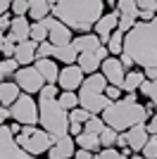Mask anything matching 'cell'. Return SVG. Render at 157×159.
I'll return each mask as SVG.
<instances>
[{"label":"cell","mask_w":157,"mask_h":159,"mask_svg":"<svg viewBox=\"0 0 157 159\" xmlns=\"http://www.w3.org/2000/svg\"><path fill=\"white\" fill-rule=\"evenodd\" d=\"M36 69H38V74L45 79V83L48 86H57V79H59V64L55 60H36Z\"/></svg>","instance_id":"obj_19"},{"label":"cell","mask_w":157,"mask_h":159,"mask_svg":"<svg viewBox=\"0 0 157 159\" xmlns=\"http://www.w3.org/2000/svg\"><path fill=\"white\" fill-rule=\"evenodd\" d=\"M21 98V88L14 83V81H7V83H0V105L2 107H10Z\"/></svg>","instance_id":"obj_22"},{"label":"cell","mask_w":157,"mask_h":159,"mask_svg":"<svg viewBox=\"0 0 157 159\" xmlns=\"http://www.w3.org/2000/svg\"><path fill=\"white\" fill-rule=\"evenodd\" d=\"M140 157H145V159H157V138H155V135H150V140H148V145L143 147Z\"/></svg>","instance_id":"obj_38"},{"label":"cell","mask_w":157,"mask_h":159,"mask_svg":"<svg viewBox=\"0 0 157 159\" xmlns=\"http://www.w3.org/2000/svg\"><path fill=\"white\" fill-rule=\"evenodd\" d=\"M14 83L21 88V93L26 95H38L43 88L48 86L45 79L38 74V69L36 66H21L19 71H17V76H14Z\"/></svg>","instance_id":"obj_7"},{"label":"cell","mask_w":157,"mask_h":159,"mask_svg":"<svg viewBox=\"0 0 157 159\" xmlns=\"http://www.w3.org/2000/svg\"><path fill=\"white\" fill-rule=\"evenodd\" d=\"M10 7H12V2H10V0H0V17L10 12Z\"/></svg>","instance_id":"obj_46"},{"label":"cell","mask_w":157,"mask_h":159,"mask_svg":"<svg viewBox=\"0 0 157 159\" xmlns=\"http://www.w3.org/2000/svg\"><path fill=\"white\" fill-rule=\"evenodd\" d=\"M59 93L62 90L57 86H45L38 93V116H40L38 126L45 133H50L55 140L69 135V112H64L59 107L57 102Z\"/></svg>","instance_id":"obj_3"},{"label":"cell","mask_w":157,"mask_h":159,"mask_svg":"<svg viewBox=\"0 0 157 159\" xmlns=\"http://www.w3.org/2000/svg\"><path fill=\"white\" fill-rule=\"evenodd\" d=\"M48 26H45V21H31V40L33 43H48Z\"/></svg>","instance_id":"obj_29"},{"label":"cell","mask_w":157,"mask_h":159,"mask_svg":"<svg viewBox=\"0 0 157 159\" xmlns=\"http://www.w3.org/2000/svg\"><path fill=\"white\" fill-rule=\"evenodd\" d=\"M126 102H138V95H124Z\"/></svg>","instance_id":"obj_47"},{"label":"cell","mask_w":157,"mask_h":159,"mask_svg":"<svg viewBox=\"0 0 157 159\" xmlns=\"http://www.w3.org/2000/svg\"><path fill=\"white\" fill-rule=\"evenodd\" d=\"M117 138H119V133L117 131H112L110 126H105V131L100 133V145H102V150H110V147L117 145Z\"/></svg>","instance_id":"obj_32"},{"label":"cell","mask_w":157,"mask_h":159,"mask_svg":"<svg viewBox=\"0 0 157 159\" xmlns=\"http://www.w3.org/2000/svg\"><path fill=\"white\" fill-rule=\"evenodd\" d=\"M86 81V74L78 69V64H72V66H62L59 71V79H57V88L62 93H78L81 86Z\"/></svg>","instance_id":"obj_10"},{"label":"cell","mask_w":157,"mask_h":159,"mask_svg":"<svg viewBox=\"0 0 157 159\" xmlns=\"http://www.w3.org/2000/svg\"><path fill=\"white\" fill-rule=\"evenodd\" d=\"M102 131H105V121H102V116H93V119H88V121L83 124V133L100 135Z\"/></svg>","instance_id":"obj_33"},{"label":"cell","mask_w":157,"mask_h":159,"mask_svg":"<svg viewBox=\"0 0 157 159\" xmlns=\"http://www.w3.org/2000/svg\"><path fill=\"white\" fill-rule=\"evenodd\" d=\"M100 74L107 79V86H114V88H121V83L126 79V69L119 57H107L100 66Z\"/></svg>","instance_id":"obj_11"},{"label":"cell","mask_w":157,"mask_h":159,"mask_svg":"<svg viewBox=\"0 0 157 159\" xmlns=\"http://www.w3.org/2000/svg\"><path fill=\"white\" fill-rule=\"evenodd\" d=\"M138 93L145 95V98H148L152 105H155V109H157V81H145L143 86H140V90H138Z\"/></svg>","instance_id":"obj_34"},{"label":"cell","mask_w":157,"mask_h":159,"mask_svg":"<svg viewBox=\"0 0 157 159\" xmlns=\"http://www.w3.org/2000/svg\"><path fill=\"white\" fill-rule=\"evenodd\" d=\"M76 140L72 135H64V138H59L55 145L50 147V152L45 154V159H74L76 154Z\"/></svg>","instance_id":"obj_14"},{"label":"cell","mask_w":157,"mask_h":159,"mask_svg":"<svg viewBox=\"0 0 157 159\" xmlns=\"http://www.w3.org/2000/svg\"><path fill=\"white\" fill-rule=\"evenodd\" d=\"M105 95H107V100H110V102H119V100L124 98V93H121V88H114V86H107Z\"/></svg>","instance_id":"obj_40"},{"label":"cell","mask_w":157,"mask_h":159,"mask_svg":"<svg viewBox=\"0 0 157 159\" xmlns=\"http://www.w3.org/2000/svg\"><path fill=\"white\" fill-rule=\"evenodd\" d=\"M74 159H95V154H93V152H88V150H76Z\"/></svg>","instance_id":"obj_45"},{"label":"cell","mask_w":157,"mask_h":159,"mask_svg":"<svg viewBox=\"0 0 157 159\" xmlns=\"http://www.w3.org/2000/svg\"><path fill=\"white\" fill-rule=\"evenodd\" d=\"M119 29V12L117 10H110V12L102 14V19L95 24V29H93V33L100 38V43L102 45H107V40H110V36Z\"/></svg>","instance_id":"obj_13"},{"label":"cell","mask_w":157,"mask_h":159,"mask_svg":"<svg viewBox=\"0 0 157 159\" xmlns=\"http://www.w3.org/2000/svg\"><path fill=\"white\" fill-rule=\"evenodd\" d=\"M7 119H12V114H10L7 107L0 105V126H7Z\"/></svg>","instance_id":"obj_43"},{"label":"cell","mask_w":157,"mask_h":159,"mask_svg":"<svg viewBox=\"0 0 157 159\" xmlns=\"http://www.w3.org/2000/svg\"><path fill=\"white\" fill-rule=\"evenodd\" d=\"M7 36H10L14 43L31 40V21H29V17H12V26L7 31Z\"/></svg>","instance_id":"obj_17"},{"label":"cell","mask_w":157,"mask_h":159,"mask_svg":"<svg viewBox=\"0 0 157 159\" xmlns=\"http://www.w3.org/2000/svg\"><path fill=\"white\" fill-rule=\"evenodd\" d=\"M29 7H31V0H12L10 14L12 17H29Z\"/></svg>","instance_id":"obj_35"},{"label":"cell","mask_w":157,"mask_h":159,"mask_svg":"<svg viewBox=\"0 0 157 159\" xmlns=\"http://www.w3.org/2000/svg\"><path fill=\"white\" fill-rule=\"evenodd\" d=\"M138 10L140 12H155L157 14V2L155 0H138Z\"/></svg>","instance_id":"obj_41"},{"label":"cell","mask_w":157,"mask_h":159,"mask_svg":"<svg viewBox=\"0 0 157 159\" xmlns=\"http://www.w3.org/2000/svg\"><path fill=\"white\" fill-rule=\"evenodd\" d=\"M52 14V2L45 0H31V7H29V19L33 21H43Z\"/></svg>","instance_id":"obj_23"},{"label":"cell","mask_w":157,"mask_h":159,"mask_svg":"<svg viewBox=\"0 0 157 159\" xmlns=\"http://www.w3.org/2000/svg\"><path fill=\"white\" fill-rule=\"evenodd\" d=\"M102 121H105V126H110L112 131L126 133L133 126L148 124V121H150V112H148L145 105H140V102H126V100L121 98L119 102H112L110 109L102 112Z\"/></svg>","instance_id":"obj_4"},{"label":"cell","mask_w":157,"mask_h":159,"mask_svg":"<svg viewBox=\"0 0 157 159\" xmlns=\"http://www.w3.org/2000/svg\"><path fill=\"white\" fill-rule=\"evenodd\" d=\"M17 145L24 150V152L33 154V157H43V154L50 152V147L57 143L50 133H45L40 126H24L21 133L17 135Z\"/></svg>","instance_id":"obj_5"},{"label":"cell","mask_w":157,"mask_h":159,"mask_svg":"<svg viewBox=\"0 0 157 159\" xmlns=\"http://www.w3.org/2000/svg\"><path fill=\"white\" fill-rule=\"evenodd\" d=\"M10 114H12V121H17L19 126H38V100L33 95L21 93V98L10 107Z\"/></svg>","instance_id":"obj_6"},{"label":"cell","mask_w":157,"mask_h":159,"mask_svg":"<svg viewBox=\"0 0 157 159\" xmlns=\"http://www.w3.org/2000/svg\"><path fill=\"white\" fill-rule=\"evenodd\" d=\"M14 60L19 66H33L38 60V43L33 40H24V43H17V50H14Z\"/></svg>","instance_id":"obj_15"},{"label":"cell","mask_w":157,"mask_h":159,"mask_svg":"<svg viewBox=\"0 0 157 159\" xmlns=\"http://www.w3.org/2000/svg\"><path fill=\"white\" fill-rule=\"evenodd\" d=\"M43 21H45L48 31H50V33H48V40H50L55 48H64V45H72V43H74V38H76L74 31L69 26H64L59 19H55V17L50 14V17L43 19Z\"/></svg>","instance_id":"obj_9"},{"label":"cell","mask_w":157,"mask_h":159,"mask_svg":"<svg viewBox=\"0 0 157 159\" xmlns=\"http://www.w3.org/2000/svg\"><path fill=\"white\" fill-rule=\"evenodd\" d=\"M131 157H133V152H131V150H126V152H119L117 147L100 150V152L95 154V159H131Z\"/></svg>","instance_id":"obj_31"},{"label":"cell","mask_w":157,"mask_h":159,"mask_svg":"<svg viewBox=\"0 0 157 159\" xmlns=\"http://www.w3.org/2000/svg\"><path fill=\"white\" fill-rule=\"evenodd\" d=\"M145 128H148V133H150V135H155V138H157V112L150 116V121L145 124Z\"/></svg>","instance_id":"obj_42"},{"label":"cell","mask_w":157,"mask_h":159,"mask_svg":"<svg viewBox=\"0 0 157 159\" xmlns=\"http://www.w3.org/2000/svg\"><path fill=\"white\" fill-rule=\"evenodd\" d=\"M124 33L119 31H114L110 36V40H107V52H110V57H121V55H124Z\"/></svg>","instance_id":"obj_26"},{"label":"cell","mask_w":157,"mask_h":159,"mask_svg":"<svg viewBox=\"0 0 157 159\" xmlns=\"http://www.w3.org/2000/svg\"><path fill=\"white\" fill-rule=\"evenodd\" d=\"M124 135H126V143H129V150L133 154H140V152H143V147L148 145V140H150V133H148L145 124L133 126L131 131H126Z\"/></svg>","instance_id":"obj_16"},{"label":"cell","mask_w":157,"mask_h":159,"mask_svg":"<svg viewBox=\"0 0 157 159\" xmlns=\"http://www.w3.org/2000/svg\"><path fill=\"white\" fill-rule=\"evenodd\" d=\"M131 159H145V157H140V154H133V157H131Z\"/></svg>","instance_id":"obj_48"},{"label":"cell","mask_w":157,"mask_h":159,"mask_svg":"<svg viewBox=\"0 0 157 159\" xmlns=\"http://www.w3.org/2000/svg\"><path fill=\"white\" fill-rule=\"evenodd\" d=\"M105 90H107V79L98 71V74H93V76H86L78 95H105Z\"/></svg>","instance_id":"obj_18"},{"label":"cell","mask_w":157,"mask_h":159,"mask_svg":"<svg viewBox=\"0 0 157 159\" xmlns=\"http://www.w3.org/2000/svg\"><path fill=\"white\" fill-rule=\"evenodd\" d=\"M81 133H83V126H81V124H69V135H72V138H78Z\"/></svg>","instance_id":"obj_44"},{"label":"cell","mask_w":157,"mask_h":159,"mask_svg":"<svg viewBox=\"0 0 157 159\" xmlns=\"http://www.w3.org/2000/svg\"><path fill=\"white\" fill-rule=\"evenodd\" d=\"M55 62H62L64 66H72L78 62V52L74 50V45H64V48H55V55H52Z\"/></svg>","instance_id":"obj_25"},{"label":"cell","mask_w":157,"mask_h":159,"mask_svg":"<svg viewBox=\"0 0 157 159\" xmlns=\"http://www.w3.org/2000/svg\"><path fill=\"white\" fill-rule=\"evenodd\" d=\"M0 159H43V157H33V154L24 152L17 145L10 126H0Z\"/></svg>","instance_id":"obj_8"},{"label":"cell","mask_w":157,"mask_h":159,"mask_svg":"<svg viewBox=\"0 0 157 159\" xmlns=\"http://www.w3.org/2000/svg\"><path fill=\"white\" fill-rule=\"evenodd\" d=\"M21 66L17 64V60H2L0 62V83H7V81H14L17 71Z\"/></svg>","instance_id":"obj_28"},{"label":"cell","mask_w":157,"mask_h":159,"mask_svg":"<svg viewBox=\"0 0 157 159\" xmlns=\"http://www.w3.org/2000/svg\"><path fill=\"white\" fill-rule=\"evenodd\" d=\"M110 57V52H107V45H102L98 50V52H83L78 55V69L86 74V76H93V74L100 71V66H102V62Z\"/></svg>","instance_id":"obj_12"},{"label":"cell","mask_w":157,"mask_h":159,"mask_svg":"<svg viewBox=\"0 0 157 159\" xmlns=\"http://www.w3.org/2000/svg\"><path fill=\"white\" fill-rule=\"evenodd\" d=\"M57 102H59V107H62L64 112H74L76 107H81L78 105V93H59Z\"/></svg>","instance_id":"obj_30"},{"label":"cell","mask_w":157,"mask_h":159,"mask_svg":"<svg viewBox=\"0 0 157 159\" xmlns=\"http://www.w3.org/2000/svg\"><path fill=\"white\" fill-rule=\"evenodd\" d=\"M145 81H148V79H145V71H143V69L126 71V79H124V83H121V93H124V95H136Z\"/></svg>","instance_id":"obj_21"},{"label":"cell","mask_w":157,"mask_h":159,"mask_svg":"<svg viewBox=\"0 0 157 159\" xmlns=\"http://www.w3.org/2000/svg\"><path fill=\"white\" fill-rule=\"evenodd\" d=\"M117 12L121 17H131V19H136L140 17V10H138V0H117Z\"/></svg>","instance_id":"obj_27"},{"label":"cell","mask_w":157,"mask_h":159,"mask_svg":"<svg viewBox=\"0 0 157 159\" xmlns=\"http://www.w3.org/2000/svg\"><path fill=\"white\" fill-rule=\"evenodd\" d=\"M76 140V147L78 150H88V152L98 154L100 150H102V145H100V135H93V133H81Z\"/></svg>","instance_id":"obj_24"},{"label":"cell","mask_w":157,"mask_h":159,"mask_svg":"<svg viewBox=\"0 0 157 159\" xmlns=\"http://www.w3.org/2000/svg\"><path fill=\"white\" fill-rule=\"evenodd\" d=\"M124 52L143 71L145 69H157V17L150 24L138 21L136 29L131 33H126Z\"/></svg>","instance_id":"obj_2"},{"label":"cell","mask_w":157,"mask_h":159,"mask_svg":"<svg viewBox=\"0 0 157 159\" xmlns=\"http://www.w3.org/2000/svg\"><path fill=\"white\" fill-rule=\"evenodd\" d=\"M74 50H76L78 55L83 52H98L100 48H102V43H100V38L95 36V33H83V36H76L74 38Z\"/></svg>","instance_id":"obj_20"},{"label":"cell","mask_w":157,"mask_h":159,"mask_svg":"<svg viewBox=\"0 0 157 159\" xmlns=\"http://www.w3.org/2000/svg\"><path fill=\"white\" fill-rule=\"evenodd\" d=\"M52 55H55V45H52L50 40L38 45V60H52Z\"/></svg>","instance_id":"obj_39"},{"label":"cell","mask_w":157,"mask_h":159,"mask_svg":"<svg viewBox=\"0 0 157 159\" xmlns=\"http://www.w3.org/2000/svg\"><path fill=\"white\" fill-rule=\"evenodd\" d=\"M14 50H17V43L10 36H5V38L0 40V52H2L5 60H14Z\"/></svg>","instance_id":"obj_36"},{"label":"cell","mask_w":157,"mask_h":159,"mask_svg":"<svg viewBox=\"0 0 157 159\" xmlns=\"http://www.w3.org/2000/svg\"><path fill=\"white\" fill-rule=\"evenodd\" d=\"M88 119H93V114L86 112L83 107H76L74 112H69V124H81V126H83Z\"/></svg>","instance_id":"obj_37"},{"label":"cell","mask_w":157,"mask_h":159,"mask_svg":"<svg viewBox=\"0 0 157 159\" xmlns=\"http://www.w3.org/2000/svg\"><path fill=\"white\" fill-rule=\"evenodd\" d=\"M107 12V5L102 0H59L52 2V17L59 19L64 26H69L74 33L83 36L93 33L95 24Z\"/></svg>","instance_id":"obj_1"}]
</instances>
